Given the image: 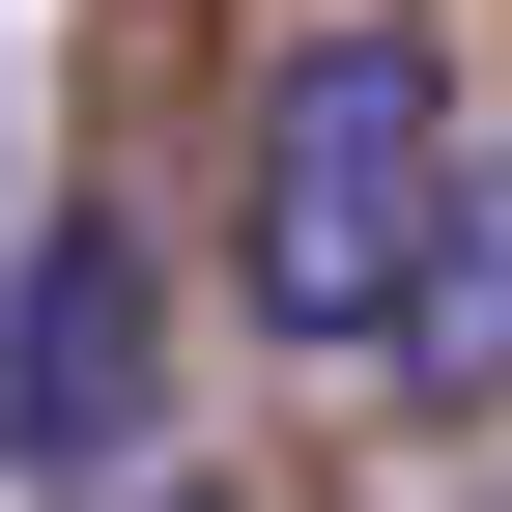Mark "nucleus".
Wrapping results in <instances>:
<instances>
[{
	"label": "nucleus",
	"mask_w": 512,
	"mask_h": 512,
	"mask_svg": "<svg viewBox=\"0 0 512 512\" xmlns=\"http://www.w3.org/2000/svg\"><path fill=\"white\" fill-rule=\"evenodd\" d=\"M456 143H484V114H456V57H427L399 0H342V29H285V57H256V143H228V285H256V342H285V370H370V342H399Z\"/></svg>",
	"instance_id": "1"
},
{
	"label": "nucleus",
	"mask_w": 512,
	"mask_h": 512,
	"mask_svg": "<svg viewBox=\"0 0 512 512\" xmlns=\"http://www.w3.org/2000/svg\"><path fill=\"white\" fill-rule=\"evenodd\" d=\"M171 399V285L114 200H29V256H0V484H114Z\"/></svg>",
	"instance_id": "2"
},
{
	"label": "nucleus",
	"mask_w": 512,
	"mask_h": 512,
	"mask_svg": "<svg viewBox=\"0 0 512 512\" xmlns=\"http://www.w3.org/2000/svg\"><path fill=\"white\" fill-rule=\"evenodd\" d=\"M114 512H228V484H143V456H114Z\"/></svg>",
	"instance_id": "4"
},
{
	"label": "nucleus",
	"mask_w": 512,
	"mask_h": 512,
	"mask_svg": "<svg viewBox=\"0 0 512 512\" xmlns=\"http://www.w3.org/2000/svg\"><path fill=\"white\" fill-rule=\"evenodd\" d=\"M399 399H512V143H456V200H427V285H399Z\"/></svg>",
	"instance_id": "3"
}]
</instances>
